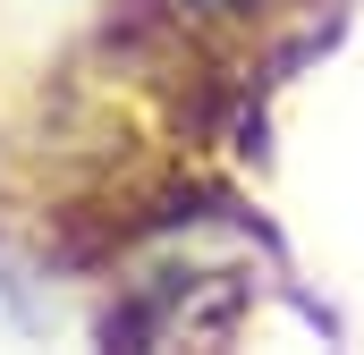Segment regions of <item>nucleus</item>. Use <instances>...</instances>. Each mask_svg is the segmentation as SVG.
Masks as SVG:
<instances>
[{"label":"nucleus","instance_id":"nucleus-1","mask_svg":"<svg viewBox=\"0 0 364 355\" xmlns=\"http://www.w3.org/2000/svg\"><path fill=\"white\" fill-rule=\"evenodd\" d=\"M220 9H229V0H220Z\"/></svg>","mask_w":364,"mask_h":355}]
</instances>
